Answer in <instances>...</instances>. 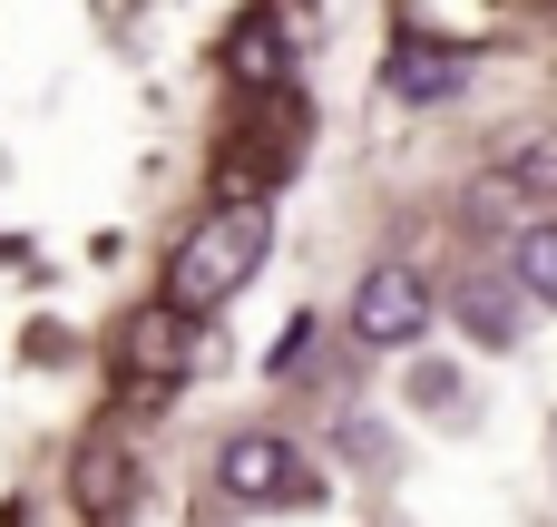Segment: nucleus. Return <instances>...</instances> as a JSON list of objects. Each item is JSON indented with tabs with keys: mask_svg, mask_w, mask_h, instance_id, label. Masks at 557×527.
Masks as SVG:
<instances>
[{
	"mask_svg": "<svg viewBox=\"0 0 557 527\" xmlns=\"http://www.w3.org/2000/svg\"><path fill=\"white\" fill-rule=\"evenodd\" d=\"M264 244H274V215L245 196V205H215L186 244H176V264H166V313H186V323H206V313H225L235 293H245V274L264 264Z\"/></svg>",
	"mask_w": 557,
	"mask_h": 527,
	"instance_id": "nucleus-1",
	"label": "nucleus"
},
{
	"mask_svg": "<svg viewBox=\"0 0 557 527\" xmlns=\"http://www.w3.org/2000/svg\"><path fill=\"white\" fill-rule=\"evenodd\" d=\"M431 313H441V293H431L411 264H372V274L352 284V332H362L372 352H411V342L431 332Z\"/></svg>",
	"mask_w": 557,
	"mask_h": 527,
	"instance_id": "nucleus-2",
	"label": "nucleus"
},
{
	"mask_svg": "<svg viewBox=\"0 0 557 527\" xmlns=\"http://www.w3.org/2000/svg\"><path fill=\"white\" fill-rule=\"evenodd\" d=\"M215 489H225V499H245V509H264V499H294V489H304V469H294V440H284V430H235V440L215 450Z\"/></svg>",
	"mask_w": 557,
	"mask_h": 527,
	"instance_id": "nucleus-3",
	"label": "nucleus"
},
{
	"mask_svg": "<svg viewBox=\"0 0 557 527\" xmlns=\"http://www.w3.org/2000/svg\"><path fill=\"white\" fill-rule=\"evenodd\" d=\"M69 489H78L88 518H127V499H137V460H127V440H88L78 469H69Z\"/></svg>",
	"mask_w": 557,
	"mask_h": 527,
	"instance_id": "nucleus-4",
	"label": "nucleus"
},
{
	"mask_svg": "<svg viewBox=\"0 0 557 527\" xmlns=\"http://www.w3.org/2000/svg\"><path fill=\"white\" fill-rule=\"evenodd\" d=\"M186 332H196V323L166 313V303L137 313V323H127V372H137V381H176V372H186Z\"/></svg>",
	"mask_w": 557,
	"mask_h": 527,
	"instance_id": "nucleus-5",
	"label": "nucleus"
},
{
	"mask_svg": "<svg viewBox=\"0 0 557 527\" xmlns=\"http://www.w3.org/2000/svg\"><path fill=\"white\" fill-rule=\"evenodd\" d=\"M460 323L490 342V352H509L519 332H529V293L519 284H470V303H460Z\"/></svg>",
	"mask_w": 557,
	"mask_h": 527,
	"instance_id": "nucleus-6",
	"label": "nucleus"
},
{
	"mask_svg": "<svg viewBox=\"0 0 557 527\" xmlns=\"http://www.w3.org/2000/svg\"><path fill=\"white\" fill-rule=\"evenodd\" d=\"M460 78H470V59H450V49H401V59L382 68L392 98H450Z\"/></svg>",
	"mask_w": 557,
	"mask_h": 527,
	"instance_id": "nucleus-7",
	"label": "nucleus"
},
{
	"mask_svg": "<svg viewBox=\"0 0 557 527\" xmlns=\"http://www.w3.org/2000/svg\"><path fill=\"white\" fill-rule=\"evenodd\" d=\"M509 264H519L509 284H519L529 303H557V225H548V215H529V225H519V244H509Z\"/></svg>",
	"mask_w": 557,
	"mask_h": 527,
	"instance_id": "nucleus-8",
	"label": "nucleus"
},
{
	"mask_svg": "<svg viewBox=\"0 0 557 527\" xmlns=\"http://www.w3.org/2000/svg\"><path fill=\"white\" fill-rule=\"evenodd\" d=\"M235 78L245 88H274L284 78V20H245L235 29Z\"/></svg>",
	"mask_w": 557,
	"mask_h": 527,
	"instance_id": "nucleus-9",
	"label": "nucleus"
}]
</instances>
